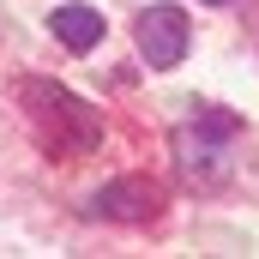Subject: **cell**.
I'll return each instance as SVG.
<instances>
[{"instance_id":"cell-1","label":"cell","mask_w":259,"mask_h":259,"mask_svg":"<svg viewBox=\"0 0 259 259\" xmlns=\"http://www.w3.org/2000/svg\"><path fill=\"white\" fill-rule=\"evenodd\" d=\"M24 109H30L36 133H42V145L61 151V157H78V151H91V145L103 139V115H97L91 103H78L72 91H61V84L30 78V84H24Z\"/></svg>"},{"instance_id":"cell-2","label":"cell","mask_w":259,"mask_h":259,"mask_svg":"<svg viewBox=\"0 0 259 259\" xmlns=\"http://www.w3.org/2000/svg\"><path fill=\"white\" fill-rule=\"evenodd\" d=\"M139 55L151 66H175L187 55V36H193V24H187V12L181 6H151V12H139Z\"/></svg>"},{"instance_id":"cell-3","label":"cell","mask_w":259,"mask_h":259,"mask_svg":"<svg viewBox=\"0 0 259 259\" xmlns=\"http://www.w3.org/2000/svg\"><path fill=\"white\" fill-rule=\"evenodd\" d=\"M91 211L109 217V223H151V217L163 211V193H157V181H145V175H121V181H109L103 193L91 199Z\"/></svg>"},{"instance_id":"cell-4","label":"cell","mask_w":259,"mask_h":259,"mask_svg":"<svg viewBox=\"0 0 259 259\" xmlns=\"http://www.w3.org/2000/svg\"><path fill=\"white\" fill-rule=\"evenodd\" d=\"M235 127H241L235 115H223V109H205L193 127L175 139V145H181V163H187V175H199L205 163H217V157H223V145L235 139Z\"/></svg>"},{"instance_id":"cell-5","label":"cell","mask_w":259,"mask_h":259,"mask_svg":"<svg viewBox=\"0 0 259 259\" xmlns=\"http://www.w3.org/2000/svg\"><path fill=\"white\" fill-rule=\"evenodd\" d=\"M55 36H61L72 55H84V49H97L103 42V12L97 6H55Z\"/></svg>"},{"instance_id":"cell-6","label":"cell","mask_w":259,"mask_h":259,"mask_svg":"<svg viewBox=\"0 0 259 259\" xmlns=\"http://www.w3.org/2000/svg\"><path fill=\"white\" fill-rule=\"evenodd\" d=\"M211 6H229V0H211Z\"/></svg>"}]
</instances>
